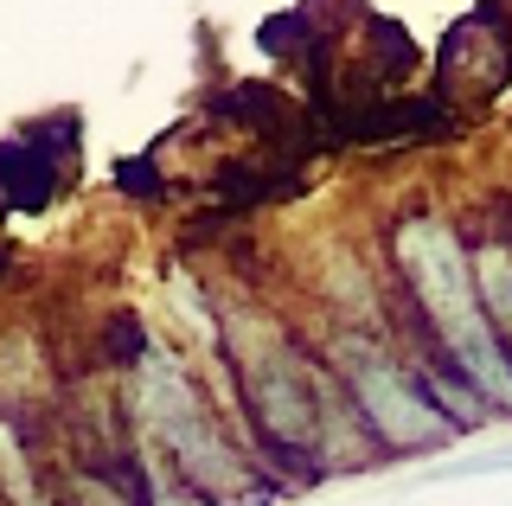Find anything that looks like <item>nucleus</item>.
Returning <instances> with one entry per match:
<instances>
[{
	"mask_svg": "<svg viewBox=\"0 0 512 506\" xmlns=\"http://www.w3.org/2000/svg\"><path fill=\"white\" fill-rule=\"evenodd\" d=\"M352 398H359L365 423H372V436L384 442V449H436V442L455 436V430L436 417V404L423 398L416 372L397 366V359L365 353L359 372H352Z\"/></svg>",
	"mask_w": 512,
	"mask_h": 506,
	"instance_id": "1",
	"label": "nucleus"
}]
</instances>
